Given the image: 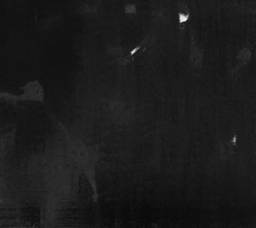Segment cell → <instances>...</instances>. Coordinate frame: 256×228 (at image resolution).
I'll use <instances>...</instances> for the list:
<instances>
[{
  "label": "cell",
  "mask_w": 256,
  "mask_h": 228,
  "mask_svg": "<svg viewBox=\"0 0 256 228\" xmlns=\"http://www.w3.org/2000/svg\"><path fill=\"white\" fill-rule=\"evenodd\" d=\"M43 92L39 84L37 82L30 83L25 86V92L22 98L23 99L33 100H42Z\"/></svg>",
  "instance_id": "obj_1"
},
{
  "label": "cell",
  "mask_w": 256,
  "mask_h": 228,
  "mask_svg": "<svg viewBox=\"0 0 256 228\" xmlns=\"http://www.w3.org/2000/svg\"><path fill=\"white\" fill-rule=\"evenodd\" d=\"M202 51L194 45H193L191 52V62L195 67L201 66L202 62Z\"/></svg>",
  "instance_id": "obj_2"
},
{
  "label": "cell",
  "mask_w": 256,
  "mask_h": 228,
  "mask_svg": "<svg viewBox=\"0 0 256 228\" xmlns=\"http://www.w3.org/2000/svg\"><path fill=\"white\" fill-rule=\"evenodd\" d=\"M251 58V52L247 48H244L240 52L238 55V58L242 62H246L249 61Z\"/></svg>",
  "instance_id": "obj_3"
},
{
  "label": "cell",
  "mask_w": 256,
  "mask_h": 228,
  "mask_svg": "<svg viewBox=\"0 0 256 228\" xmlns=\"http://www.w3.org/2000/svg\"><path fill=\"white\" fill-rule=\"evenodd\" d=\"M179 16H180V23H184L189 18V13H180Z\"/></svg>",
  "instance_id": "obj_4"
},
{
  "label": "cell",
  "mask_w": 256,
  "mask_h": 228,
  "mask_svg": "<svg viewBox=\"0 0 256 228\" xmlns=\"http://www.w3.org/2000/svg\"><path fill=\"white\" fill-rule=\"evenodd\" d=\"M126 11L128 13H134L135 11V8L133 5H128L126 7Z\"/></svg>",
  "instance_id": "obj_5"
}]
</instances>
